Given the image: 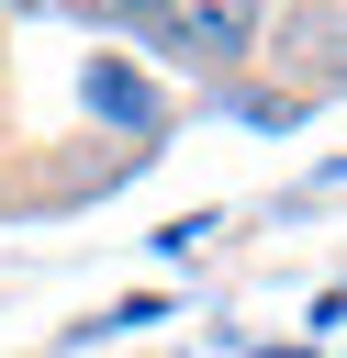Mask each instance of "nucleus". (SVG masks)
I'll return each instance as SVG.
<instances>
[{
    "instance_id": "f03ea898",
    "label": "nucleus",
    "mask_w": 347,
    "mask_h": 358,
    "mask_svg": "<svg viewBox=\"0 0 347 358\" xmlns=\"http://www.w3.org/2000/svg\"><path fill=\"white\" fill-rule=\"evenodd\" d=\"M78 22H101V34H146L157 22V0H67Z\"/></svg>"
},
{
    "instance_id": "f257e3e1",
    "label": "nucleus",
    "mask_w": 347,
    "mask_h": 358,
    "mask_svg": "<svg viewBox=\"0 0 347 358\" xmlns=\"http://www.w3.org/2000/svg\"><path fill=\"white\" fill-rule=\"evenodd\" d=\"M257 34H269V0H157V22H146V45H157L179 78H213V90L246 78Z\"/></svg>"
}]
</instances>
